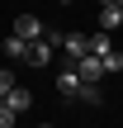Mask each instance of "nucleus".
Segmentation results:
<instances>
[{
  "instance_id": "1",
  "label": "nucleus",
  "mask_w": 123,
  "mask_h": 128,
  "mask_svg": "<svg viewBox=\"0 0 123 128\" xmlns=\"http://www.w3.org/2000/svg\"><path fill=\"white\" fill-rule=\"evenodd\" d=\"M24 62H28V66H47V62H52V43H47V38L24 43Z\"/></svg>"
},
{
  "instance_id": "2",
  "label": "nucleus",
  "mask_w": 123,
  "mask_h": 128,
  "mask_svg": "<svg viewBox=\"0 0 123 128\" xmlns=\"http://www.w3.org/2000/svg\"><path fill=\"white\" fill-rule=\"evenodd\" d=\"M14 38H24V43L43 38V24H38V14H19V19H14Z\"/></svg>"
},
{
  "instance_id": "3",
  "label": "nucleus",
  "mask_w": 123,
  "mask_h": 128,
  "mask_svg": "<svg viewBox=\"0 0 123 128\" xmlns=\"http://www.w3.org/2000/svg\"><path fill=\"white\" fill-rule=\"evenodd\" d=\"M62 52L76 62V57H85V52H90V38H85V33H62Z\"/></svg>"
},
{
  "instance_id": "4",
  "label": "nucleus",
  "mask_w": 123,
  "mask_h": 128,
  "mask_svg": "<svg viewBox=\"0 0 123 128\" xmlns=\"http://www.w3.org/2000/svg\"><path fill=\"white\" fill-rule=\"evenodd\" d=\"M76 71H81V81H100L104 76V62L95 52H85V57H76Z\"/></svg>"
},
{
  "instance_id": "5",
  "label": "nucleus",
  "mask_w": 123,
  "mask_h": 128,
  "mask_svg": "<svg viewBox=\"0 0 123 128\" xmlns=\"http://www.w3.org/2000/svg\"><path fill=\"white\" fill-rule=\"evenodd\" d=\"M57 90H62V95H81V71H76V62H71V66H62Z\"/></svg>"
},
{
  "instance_id": "6",
  "label": "nucleus",
  "mask_w": 123,
  "mask_h": 128,
  "mask_svg": "<svg viewBox=\"0 0 123 128\" xmlns=\"http://www.w3.org/2000/svg\"><path fill=\"white\" fill-rule=\"evenodd\" d=\"M119 24H123V10H119V0H114V5H100V28H104V33H114Z\"/></svg>"
},
{
  "instance_id": "7",
  "label": "nucleus",
  "mask_w": 123,
  "mask_h": 128,
  "mask_svg": "<svg viewBox=\"0 0 123 128\" xmlns=\"http://www.w3.org/2000/svg\"><path fill=\"white\" fill-rule=\"evenodd\" d=\"M5 104H9V109H14V114H24V109H28V104H33V95H28V90H24V86H9V95H5Z\"/></svg>"
},
{
  "instance_id": "8",
  "label": "nucleus",
  "mask_w": 123,
  "mask_h": 128,
  "mask_svg": "<svg viewBox=\"0 0 123 128\" xmlns=\"http://www.w3.org/2000/svg\"><path fill=\"white\" fill-rule=\"evenodd\" d=\"M0 52H5L9 62H24V38H14V33H9V38L0 43Z\"/></svg>"
},
{
  "instance_id": "9",
  "label": "nucleus",
  "mask_w": 123,
  "mask_h": 128,
  "mask_svg": "<svg viewBox=\"0 0 123 128\" xmlns=\"http://www.w3.org/2000/svg\"><path fill=\"white\" fill-rule=\"evenodd\" d=\"M109 48H114V43H109V33H104V28H100V33H90V52H95V57H104Z\"/></svg>"
},
{
  "instance_id": "10",
  "label": "nucleus",
  "mask_w": 123,
  "mask_h": 128,
  "mask_svg": "<svg viewBox=\"0 0 123 128\" xmlns=\"http://www.w3.org/2000/svg\"><path fill=\"white\" fill-rule=\"evenodd\" d=\"M100 62H104V71H109V76H114V71H123V52H119V48H109Z\"/></svg>"
},
{
  "instance_id": "11",
  "label": "nucleus",
  "mask_w": 123,
  "mask_h": 128,
  "mask_svg": "<svg viewBox=\"0 0 123 128\" xmlns=\"http://www.w3.org/2000/svg\"><path fill=\"white\" fill-rule=\"evenodd\" d=\"M81 100L85 104H100V81H81Z\"/></svg>"
},
{
  "instance_id": "12",
  "label": "nucleus",
  "mask_w": 123,
  "mask_h": 128,
  "mask_svg": "<svg viewBox=\"0 0 123 128\" xmlns=\"http://www.w3.org/2000/svg\"><path fill=\"white\" fill-rule=\"evenodd\" d=\"M14 119H19V114H14L9 104H0V128H14Z\"/></svg>"
},
{
  "instance_id": "13",
  "label": "nucleus",
  "mask_w": 123,
  "mask_h": 128,
  "mask_svg": "<svg viewBox=\"0 0 123 128\" xmlns=\"http://www.w3.org/2000/svg\"><path fill=\"white\" fill-rule=\"evenodd\" d=\"M9 86H14V76H9V71H0V100L9 95Z\"/></svg>"
},
{
  "instance_id": "14",
  "label": "nucleus",
  "mask_w": 123,
  "mask_h": 128,
  "mask_svg": "<svg viewBox=\"0 0 123 128\" xmlns=\"http://www.w3.org/2000/svg\"><path fill=\"white\" fill-rule=\"evenodd\" d=\"M57 5H71V0H57Z\"/></svg>"
},
{
  "instance_id": "15",
  "label": "nucleus",
  "mask_w": 123,
  "mask_h": 128,
  "mask_svg": "<svg viewBox=\"0 0 123 128\" xmlns=\"http://www.w3.org/2000/svg\"><path fill=\"white\" fill-rule=\"evenodd\" d=\"M100 5H114V0H100Z\"/></svg>"
},
{
  "instance_id": "16",
  "label": "nucleus",
  "mask_w": 123,
  "mask_h": 128,
  "mask_svg": "<svg viewBox=\"0 0 123 128\" xmlns=\"http://www.w3.org/2000/svg\"><path fill=\"white\" fill-rule=\"evenodd\" d=\"M43 128H52V124H43Z\"/></svg>"
},
{
  "instance_id": "17",
  "label": "nucleus",
  "mask_w": 123,
  "mask_h": 128,
  "mask_svg": "<svg viewBox=\"0 0 123 128\" xmlns=\"http://www.w3.org/2000/svg\"><path fill=\"white\" fill-rule=\"evenodd\" d=\"M119 10H123V0H119Z\"/></svg>"
}]
</instances>
